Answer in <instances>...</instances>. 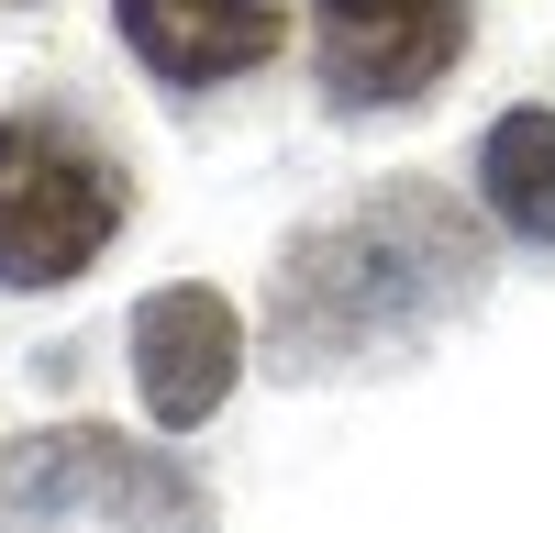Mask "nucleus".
Returning <instances> with one entry per match:
<instances>
[{
	"instance_id": "obj_1",
	"label": "nucleus",
	"mask_w": 555,
	"mask_h": 533,
	"mask_svg": "<svg viewBox=\"0 0 555 533\" xmlns=\"http://www.w3.org/2000/svg\"><path fill=\"white\" fill-rule=\"evenodd\" d=\"M122 234V167L44 112H0V289H56Z\"/></svg>"
},
{
	"instance_id": "obj_2",
	"label": "nucleus",
	"mask_w": 555,
	"mask_h": 533,
	"mask_svg": "<svg viewBox=\"0 0 555 533\" xmlns=\"http://www.w3.org/2000/svg\"><path fill=\"white\" fill-rule=\"evenodd\" d=\"M311 56L345 112L423 101L467 56V0H311Z\"/></svg>"
},
{
	"instance_id": "obj_3",
	"label": "nucleus",
	"mask_w": 555,
	"mask_h": 533,
	"mask_svg": "<svg viewBox=\"0 0 555 533\" xmlns=\"http://www.w3.org/2000/svg\"><path fill=\"white\" fill-rule=\"evenodd\" d=\"M234 367H245V323H234L222 289L178 278V289H156L133 311V389H145V412L167 433H201L234 400Z\"/></svg>"
},
{
	"instance_id": "obj_4",
	"label": "nucleus",
	"mask_w": 555,
	"mask_h": 533,
	"mask_svg": "<svg viewBox=\"0 0 555 533\" xmlns=\"http://www.w3.org/2000/svg\"><path fill=\"white\" fill-rule=\"evenodd\" d=\"M112 23L167 89H222V78H245L289 44L278 0H112Z\"/></svg>"
},
{
	"instance_id": "obj_5",
	"label": "nucleus",
	"mask_w": 555,
	"mask_h": 533,
	"mask_svg": "<svg viewBox=\"0 0 555 533\" xmlns=\"http://www.w3.org/2000/svg\"><path fill=\"white\" fill-rule=\"evenodd\" d=\"M478 190L522 245H555V112H500L478 145Z\"/></svg>"
}]
</instances>
